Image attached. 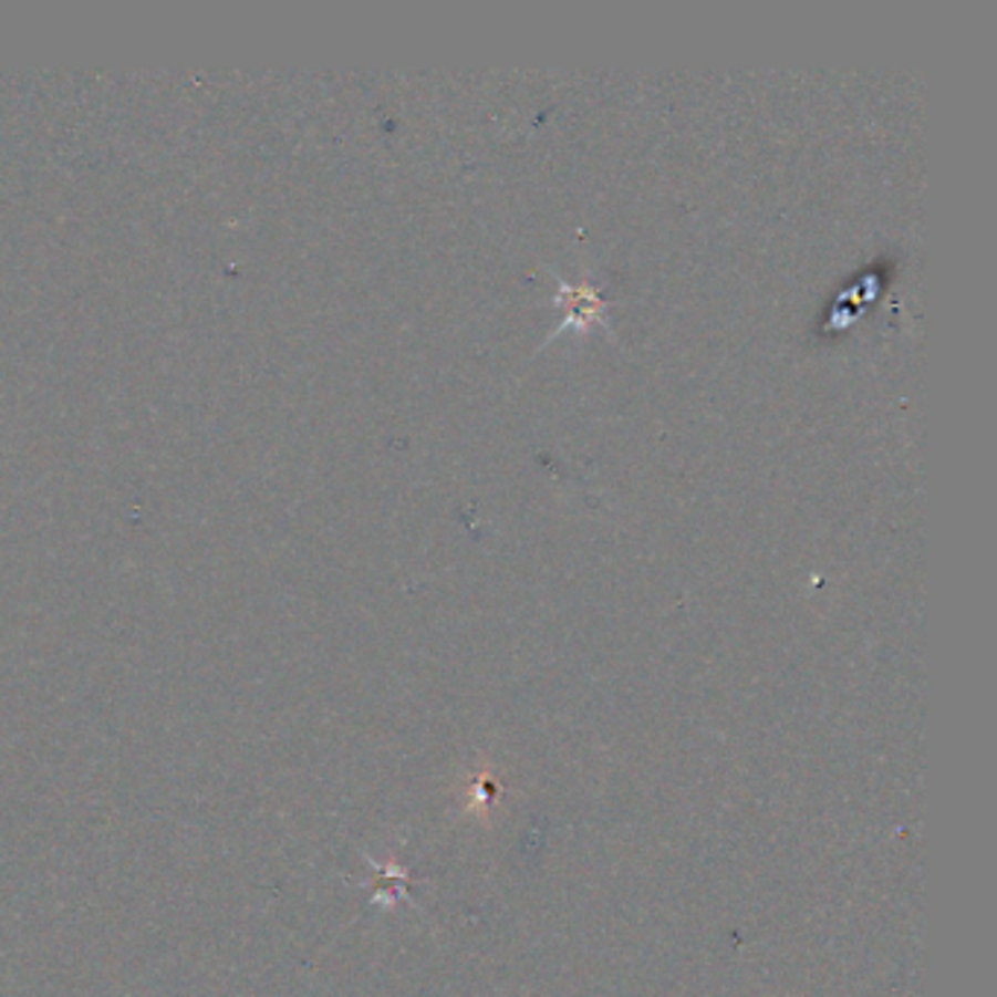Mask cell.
Listing matches in <instances>:
<instances>
[{
    "instance_id": "cell-1",
    "label": "cell",
    "mask_w": 997,
    "mask_h": 997,
    "mask_svg": "<svg viewBox=\"0 0 997 997\" xmlns=\"http://www.w3.org/2000/svg\"><path fill=\"white\" fill-rule=\"evenodd\" d=\"M491 790H495V778L489 769H480L471 781V796H468V813H477L480 819H489Z\"/></svg>"
}]
</instances>
